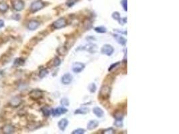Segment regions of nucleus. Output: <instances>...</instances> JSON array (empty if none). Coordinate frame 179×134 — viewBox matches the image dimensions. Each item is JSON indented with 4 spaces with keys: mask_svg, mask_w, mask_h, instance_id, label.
Listing matches in <instances>:
<instances>
[{
    "mask_svg": "<svg viewBox=\"0 0 179 134\" xmlns=\"http://www.w3.org/2000/svg\"><path fill=\"white\" fill-rule=\"evenodd\" d=\"M40 127H41V123L40 122H33L32 123H30L27 126L28 129L30 131L35 130Z\"/></svg>",
    "mask_w": 179,
    "mask_h": 134,
    "instance_id": "17",
    "label": "nucleus"
},
{
    "mask_svg": "<svg viewBox=\"0 0 179 134\" xmlns=\"http://www.w3.org/2000/svg\"><path fill=\"white\" fill-rule=\"evenodd\" d=\"M85 130L82 128H79V129H77L75 130H74L72 132V134H83L85 133Z\"/></svg>",
    "mask_w": 179,
    "mask_h": 134,
    "instance_id": "27",
    "label": "nucleus"
},
{
    "mask_svg": "<svg viewBox=\"0 0 179 134\" xmlns=\"http://www.w3.org/2000/svg\"><path fill=\"white\" fill-rule=\"evenodd\" d=\"M4 26V22L2 20H0V28Z\"/></svg>",
    "mask_w": 179,
    "mask_h": 134,
    "instance_id": "37",
    "label": "nucleus"
},
{
    "mask_svg": "<svg viewBox=\"0 0 179 134\" xmlns=\"http://www.w3.org/2000/svg\"><path fill=\"white\" fill-rule=\"evenodd\" d=\"M89 112V109L88 108H86V107H83V108H80V109H77V110L75 111V114H87V113Z\"/></svg>",
    "mask_w": 179,
    "mask_h": 134,
    "instance_id": "20",
    "label": "nucleus"
},
{
    "mask_svg": "<svg viewBox=\"0 0 179 134\" xmlns=\"http://www.w3.org/2000/svg\"><path fill=\"white\" fill-rule=\"evenodd\" d=\"M86 22H87V23H86L85 22H84V27H85V29H87V30H89V29L92 27V22H91V21H89V20H87Z\"/></svg>",
    "mask_w": 179,
    "mask_h": 134,
    "instance_id": "28",
    "label": "nucleus"
},
{
    "mask_svg": "<svg viewBox=\"0 0 179 134\" xmlns=\"http://www.w3.org/2000/svg\"><path fill=\"white\" fill-rule=\"evenodd\" d=\"M93 113L95 114L97 117H99V118H101V117H103L104 115V111L99 107H94L93 109Z\"/></svg>",
    "mask_w": 179,
    "mask_h": 134,
    "instance_id": "14",
    "label": "nucleus"
},
{
    "mask_svg": "<svg viewBox=\"0 0 179 134\" xmlns=\"http://www.w3.org/2000/svg\"><path fill=\"white\" fill-rule=\"evenodd\" d=\"M99 125V121L97 120H91L87 124V129L89 130L95 129L97 126Z\"/></svg>",
    "mask_w": 179,
    "mask_h": 134,
    "instance_id": "15",
    "label": "nucleus"
},
{
    "mask_svg": "<svg viewBox=\"0 0 179 134\" xmlns=\"http://www.w3.org/2000/svg\"><path fill=\"white\" fill-rule=\"evenodd\" d=\"M114 125L116 127H122L123 126V121L122 119H116V121L114 122Z\"/></svg>",
    "mask_w": 179,
    "mask_h": 134,
    "instance_id": "29",
    "label": "nucleus"
},
{
    "mask_svg": "<svg viewBox=\"0 0 179 134\" xmlns=\"http://www.w3.org/2000/svg\"><path fill=\"white\" fill-rule=\"evenodd\" d=\"M22 103V99L19 97H12V99H10V105L11 107H18L21 105V103Z\"/></svg>",
    "mask_w": 179,
    "mask_h": 134,
    "instance_id": "8",
    "label": "nucleus"
},
{
    "mask_svg": "<svg viewBox=\"0 0 179 134\" xmlns=\"http://www.w3.org/2000/svg\"><path fill=\"white\" fill-rule=\"evenodd\" d=\"M101 53L103 54L110 56L113 53L114 48H113V46H111L109 44H105V45L103 46L101 49Z\"/></svg>",
    "mask_w": 179,
    "mask_h": 134,
    "instance_id": "4",
    "label": "nucleus"
},
{
    "mask_svg": "<svg viewBox=\"0 0 179 134\" xmlns=\"http://www.w3.org/2000/svg\"><path fill=\"white\" fill-rule=\"evenodd\" d=\"M8 8L9 6L6 3H4V2H1V3H0V12H7V10H8Z\"/></svg>",
    "mask_w": 179,
    "mask_h": 134,
    "instance_id": "22",
    "label": "nucleus"
},
{
    "mask_svg": "<svg viewBox=\"0 0 179 134\" xmlns=\"http://www.w3.org/2000/svg\"><path fill=\"white\" fill-rule=\"evenodd\" d=\"M48 74V71L47 69H42V70H40V72H39V77H40V78L42 79V78H44V77H46Z\"/></svg>",
    "mask_w": 179,
    "mask_h": 134,
    "instance_id": "24",
    "label": "nucleus"
},
{
    "mask_svg": "<svg viewBox=\"0 0 179 134\" xmlns=\"http://www.w3.org/2000/svg\"><path fill=\"white\" fill-rule=\"evenodd\" d=\"M67 20L65 19L64 18H60L52 23V28L54 29V30H59V29L65 27L67 26Z\"/></svg>",
    "mask_w": 179,
    "mask_h": 134,
    "instance_id": "2",
    "label": "nucleus"
},
{
    "mask_svg": "<svg viewBox=\"0 0 179 134\" xmlns=\"http://www.w3.org/2000/svg\"><path fill=\"white\" fill-rule=\"evenodd\" d=\"M72 79H73V77H72L71 74L66 73L61 78V82H62V83L63 85H69L71 82Z\"/></svg>",
    "mask_w": 179,
    "mask_h": 134,
    "instance_id": "9",
    "label": "nucleus"
},
{
    "mask_svg": "<svg viewBox=\"0 0 179 134\" xmlns=\"http://www.w3.org/2000/svg\"><path fill=\"white\" fill-rule=\"evenodd\" d=\"M13 7L16 11H21L24 7V3L22 0H15L13 2Z\"/></svg>",
    "mask_w": 179,
    "mask_h": 134,
    "instance_id": "10",
    "label": "nucleus"
},
{
    "mask_svg": "<svg viewBox=\"0 0 179 134\" xmlns=\"http://www.w3.org/2000/svg\"><path fill=\"white\" fill-rule=\"evenodd\" d=\"M40 26V22L37 20H31L28 23V28L30 30H36Z\"/></svg>",
    "mask_w": 179,
    "mask_h": 134,
    "instance_id": "11",
    "label": "nucleus"
},
{
    "mask_svg": "<svg viewBox=\"0 0 179 134\" xmlns=\"http://www.w3.org/2000/svg\"><path fill=\"white\" fill-rule=\"evenodd\" d=\"M2 131L4 133L11 134L14 132V127L12 125H6L2 128Z\"/></svg>",
    "mask_w": 179,
    "mask_h": 134,
    "instance_id": "13",
    "label": "nucleus"
},
{
    "mask_svg": "<svg viewBox=\"0 0 179 134\" xmlns=\"http://www.w3.org/2000/svg\"><path fill=\"white\" fill-rule=\"evenodd\" d=\"M114 117L116 118V119H122L124 117V115L121 112H117L114 114Z\"/></svg>",
    "mask_w": 179,
    "mask_h": 134,
    "instance_id": "30",
    "label": "nucleus"
},
{
    "mask_svg": "<svg viewBox=\"0 0 179 134\" xmlns=\"http://www.w3.org/2000/svg\"><path fill=\"white\" fill-rule=\"evenodd\" d=\"M67 50L68 49L65 46H60L57 48V53L60 56H65L67 53Z\"/></svg>",
    "mask_w": 179,
    "mask_h": 134,
    "instance_id": "18",
    "label": "nucleus"
},
{
    "mask_svg": "<svg viewBox=\"0 0 179 134\" xmlns=\"http://www.w3.org/2000/svg\"><path fill=\"white\" fill-rule=\"evenodd\" d=\"M41 110H42L43 115L45 117H49L50 115V114H52V109L48 107H44L43 108H42Z\"/></svg>",
    "mask_w": 179,
    "mask_h": 134,
    "instance_id": "19",
    "label": "nucleus"
},
{
    "mask_svg": "<svg viewBox=\"0 0 179 134\" xmlns=\"http://www.w3.org/2000/svg\"><path fill=\"white\" fill-rule=\"evenodd\" d=\"M121 5H122L124 10L127 12V0H122V1L121 2Z\"/></svg>",
    "mask_w": 179,
    "mask_h": 134,
    "instance_id": "34",
    "label": "nucleus"
},
{
    "mask_svg": "<svg viewBox=\"0 0 179 134\" xmlns=\"http://www.w3.org/2000/svg\"><path fill=\"white\" fill-rule=\"evenodd\" d=\"M29 96H30V99H33V100H38L41 99L43 96V92L39 89H34L29 93Z\"/></svg>",
    "mask_w": 179,
    "mask_h": 134,
    "instance_id": "5",
    "label": "nucleus"
},
{
    "mask_svg": "<svg viewBox=\"0 0 179 134\" xmlns=\"http://www.w3.org/2000/svg\"><path fill=\"white\" fill-rule=\"evenodd\" d=\"M68 124H69L68 120H67V119H65V118H63V119L59 121V123H58V126H59V129H60V130L64 131L65 130L66 128H67Z\"/></svg>",
    "mask_w": 179,
    "mask_h": 134,
    "instance_id": "12",
    "label": "nucleus"
},
{
    "mask_svg": "<svg viewBox=\"0 0 179 134\" xmlns=\"http://www.w3.org/2000/svg\"><path fill=\"white\" fill-rule=\"evenodd\" d=\"M113 36L116 38V41L121 45L124 46L126 44V40L121 36L119 35V34H113Z\"/></svg>",
    "mask_w": 179,
    "mask_h": 134,
    "instance_id": "16",
    "label": "nucleus"
},
{
    "mask_svg": "<svg viewBox=\"0 0 179 134\" xmlns=\"http://www.w3.org/2000/svg\"><path fill=\"white\" fill-rule=\"evenodd\" d=\"M102 133L105 134H111L114 133H115V131H114V129H113V128H108V129L104 130Z\"/></svg>",
    "mask_w": 179,
    "mask_h": 134,
    "instance_id": "35",
    "label": "nucleus"
},
{
    "mask_svg": "<svg viewBox=\"0 0 179 134\" xmlns=\"http://www.w3.org/2000/svg\"><path fill=\"white\" fill-rule=\"evenodd\" d=\"M112 18L114 19V20H117L118 22L120 23L121 20V18L120 17V14L117 12H115L112 13Z\"/></svg>",
    "mask_w": 179,
    "mask_h": 134,
    "instance_id": "25",
    "label": "nucleus"
},
{
    "mask_svg": "<svg viewBox=\"0 0 179 134\" xmlns=\"http://www.w3.org/2000/svg\"><path fill=\"white\" fill-rule=\"evenodd\" d=\"M23 63H24V60L21 58L15 59V62H14V64H17V65H22V64H23Z\"/></svg>",
    "mask_w": 179,
    "mask_h": 134,
    "instance_id": "33",
    "label": "nucleus"
},
{
    "mask_svg": "<svg viewBox=\"0 0 179 134\" xmlns=\"http://www.w3.org/2000/svg\"><path fill=\"white\" fill-rule=\"evenodd\" d=\"M60 104L64 106H69V100H68V99H66V98H64L60 100Z\"/></svg>",
    "mask_w": 179,
    "mask_h": 134,
    "instance_id": "32",
    "label": "nucleus"
},
{
    "mask_svg": "<svg viewBox=\"0 0 179 134\" xmlns=\"http://www.w3.org/2000/svg\"><path fill=\"white\" fill-rule=\"evenodd\" d=\"M110 95V87L108 86H103L99 92V97L102 99H107Z\"/></svg>",
    "mask_w": 179,
    "mask_h": 134,
    "instance_id": "3",
    "label": "nucleus"
},
{
    "mask_svg": "<svg viewBox=\"0 0 179 134\" xmlns=\"http://www.w3.org/2000/svg\"><path fill=\"white\" fill-rule=\"evenodd\" d=\"M76 3V0H67V2H66V5L69 7L73 6Z\"/></svg>",
    "mask_w": 179,
    "mask_h": 134,
    "instance_id": "31",
    "label": "nucleus"
},
{
    "mask_svg": "<svg viewBox=\"0 0 179 134\" xmlns=\"http://www.w3.org/2000/svg\"><path fill=\"white\" fill-rule=\"evenodd\" d=\"M89 90L91 93H95L97 90V86L95 83H91L89 85Z\"/></svg>",
    "mask_w": 179,
    "mask_h": 134,
    "instance_id": "26",
    "label": "nucleus"
},
{
    "mask_svg": "<svg viewBox=\"0 0 179 134\" xmlns=\"http://www.w3.org/2000/svg\"><path fill=\"white\" fill-rule=\"evenodd\" d=\"M85 67V64L82 63V62H77L73 64L72 70L75 73H80L84 70Z\"/></svg>",
    "mask_w": 179,
    "mask_h": 134,
    "instance_id": "6",
    "label": "nucleus"
},
{
    "mask_svg": "<svg viewBox=\"0 0 179 134\" xmlns=\"http://www.w3.org/2000/svg\"><path fill=\"white\" fill-rule=\"evenodd\" d=\"M52 66H53L57 67L60 65V63H61V61H60V58H59V57L56 56L55 57L53 60H52Z\"/></svg>",
    "mask_w": 179,
    "mask_h": 134,
    "instance_id": "23",
    "label": "nucleus"
},
{
    "mask_svg": "<svg viewBox=\"0 0 179 134\" xmlns=\"http://www.w3.org/2000/svg\"><path fill=\"white\" fill-rule=\"evenodd\" d=\"M68 111L67 109L64 107H57L56 109H52V115L54 117H59L62 114H64Z\"/></svg>",
    "mask_w": 179,
    "mask_h": 134,
    "instance_id": "7",
    "label": "nucleus"
},
{
    "mask_svg": "<svg viewBox=\"0 0 179 134\" xmlns=\"http://www.w3.org/2000/svg\"><path fill=\"white\" fill-rule=\"evenodd\" d=\"M120 64V62H116V63H114V64H111V65L110 66V67H109V71H111V70H112L113 69H114L115 67H116L117 66H118Z\"/></svg>",
    "mask_w": 179,
    "mask_h": 134,
    "instance_id": "36",
    "label": "nucleus"
},
{
    "mask_svg": "<svg viewBox=\"0 0 179 134\" xmlns=\"http://www.w3.org/2000/svg\"><path fill=\"white\" fill-rule=\"evenodd\" d=\"M95 31L97 33L103 34L107 32V28L104 26H97L95 28Z\"/></svg>",
    "mask_w": 179,
    "mask_h": 134,
    "instance_id": "21",
    "label": "nucleus"
},
{
    "mask_svg": "<svg viewBox=\"0 0 179 134\" xmlns=\"http://www.w3.org/2000/svg\"><path fill=\"white\" fill-rule=\"evenodd\" d=\"M44 6V3L42 0H36L33 3H32V4L30 5V10L32 13H34V12H38L42 8H43Z\"/></svg>",
    "mask_w": 179,
    "mask_h": 134,
    "instance_id": "1",
    "label": "nucleus"
}]
</instances>
